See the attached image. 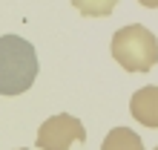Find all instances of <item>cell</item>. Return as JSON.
<instances>
[{
  "label": "cell",
  "instance_id": "obj_1",
  "mask_svg": "<svg viewBox=\"0 0 158 150\" xmlns=\"http://www.w3.org/2000/svg\"><path fill=\"white\" fill-rule=\"evenodd\" d=\"M38 78V52L20 35H0V95H20Z\"/></svg>",
  "mask_w": 158,
  "mask_h": 150
},
{
  "label": "cell",
  "instance_id": "obj_2",
  "mask_svg": "<svg viewBox=\"0 0 158 150\" xmlns=\"http://www.w3.org/2000/svg\"><path fill=\"white\" fill-rule=\"evenodd\" d=\"M112 58L127 72H150L158 64V38L141 23H129L112 35Z\"/></svg>",
  "mask_w": 158,
  "mask_h": 150
},
{
  "label": "cell",
  "instance_id": "obj_3",
  "mask_svg": "<svg viewBox=\"0 0 158 150\" xmlns=\"http://www.w3.org/2000/svg\"><path fill=\"white\" fill-rule=\"evenodd\" d=\"M83 139H86V127L81 124V118L69 113H58L40 124L35 142L40 150H69L75 142H83Z\"/></svg>",
  "mask_w": 158,
  "mask_h": 150
},
{
  "label": "cell",
  "instance_id": "obj_4",
  "mask_svg": "<svg viewBox=\"0 0 158 150\" xmlns=\"http://www.w3.org/2000/svg\"><path fill=\"white\" fill-rule=\"evenodd\" d=\"M129 116L144 127H158V87H141L129 98Z\"/></svg>",
  "mask_w": 158,
  "mask_h": 150
},
{
  "label": "cell",
  "instance_id": "obj_5",
  "mask_svg": "<svg viewBox=\"0 0 158 150\" xmlns=\"http://www.w3.org/2000/svg\"><path fill=\"white\" fill-rule=\"evenodd\" d=\"M101 150H144V142H141V136H138L135 130L115 127V130H109V133H106Z\"/></svg>",
  "mask_w": 158,
  "mask_h": 150
},
{
  "label": "cell",
  "instance_id": "obj_6",
  "mask_svg": "<svg viewBox=\"0 0 158 150\" xmlns=\"http://www.w3.org/2000/svg\"><path fill=\"white\" fill-rule=\"evenodd\" d=\"M72 6L83 17H106V15L115 12L118 0H72Z\"/></svg>",
  "mask_w": 158,
  "mask_h": 150
},
{
  "label": "cell",
  "instance_id": "obj_7",
  "mask_svg": "<svg viewBox=\"0 0 158 150\" xmlns=\"http://www.w3.org/2000/svg\"><path fill=\"white\" fill-rule=\"evenodd\" d=\"M141 6H147V9H158V0H138Z\"/></svg>",
  "mask_w": 158,
  "mask_h": 150
},
{
  "label": "cell",
  "instance_id": "obj_8",
  "mask_svg": "<svg viewBox=\"0 0 158 150\" xmlns=\"http://www.w3.org/2000/svg\"><path fill=\"white\" fill-rule=\"evenodd\" d=\"M23 150H26V147H23Z\"/></svg>",
  "mask_w": 158,
  "mask_h": 150
},
{
  "label": "cell",
  "instance_id": "obj_9",
  "mask_svg": "<svg viewBox=\"0 0 158 150\" xmlns=\"http://www.w3.org/2000/svg\"><path fill=\"white\" fill-rule=\"evenodd\" d=\"M155 150H158V147H155Z\"/></svg>",
  "mask_w": 158,
  "mask_h": 150
}]
</instances>
